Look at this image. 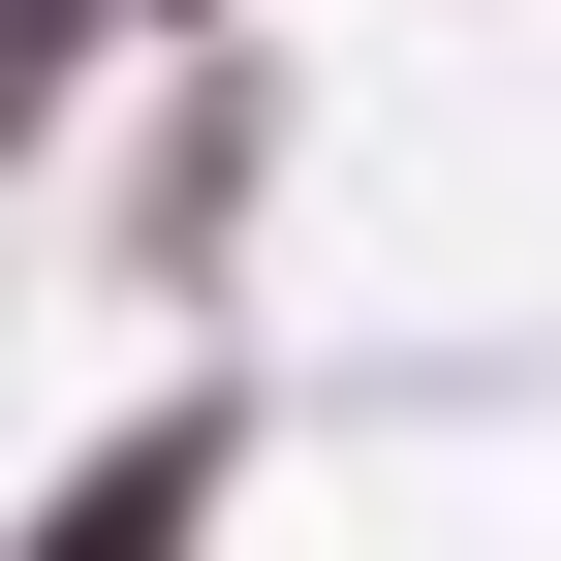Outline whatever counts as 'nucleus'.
<instances>
[{"mask_svg": "<svg viewBox=\"0 0 561 561\" xmlns=\"http://www.w3.org/2000/svg\"><path fill=\"white\" fill-rule=\"evenodd\" d=\"M187 530H219V405H157V437H94L32 561H187Z\"/></svg>", "mask_w": 561, "mask_h": 561, "instance_id": "1", "label": "nucleus"}]
</instances>
